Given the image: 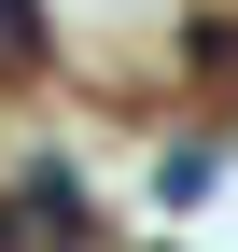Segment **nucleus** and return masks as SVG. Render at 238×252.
Wrapping results in <instances>:
<instances>
[{
  "label": "nucleus",
  "mask_w": 238,
  "mask_h": 252,
  "mask_svg": "<svg viewBox=\"0 0 238 252\" xmlns=\"http://www.w3.org/2000/svg\"><path fill=\"white\" fill-rule=\"evenodd\" d=\"M0 70H42V0H0Z\"/></svg>",
  "instance_id": "1"
}]
</instances>
